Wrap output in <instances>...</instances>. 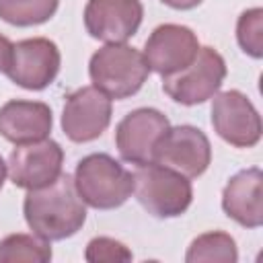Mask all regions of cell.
Masks as SVG:
<instances>
[{
    "label": "cell",
    "mask_w": 263,
    "mask_h": 263,
    "mask_svg": "<svg viewBox=\"0 0 263 263\" xmlns=\"http://www.w3.org/2000/svg\"><path fill=\"white\" fill-rule=\"evenodd\" d=\"M23 214L33 234L49 242L74 236L86 222L84 201L78 197L74 179L68 173H62L49 185L29 189Z\"/></svg>",
    "instance_id": "obj_1"
},
{
    "label": "cell",
    "mask_w": 263,
    "mask_h": 263,
    "mask_svg": "<svg viewBox=\"0 0 263 263\" xmlns=\"http://www.w3.org/2000/svg\"><path fill=\"white\" fill-rule=\"evenodd\" d=\"M72 179L78 197L95 210H115L134 193V175L103 152L80 158Z\"/></svg>",
    "instance_id": "obj_2"
},
{
    "label": "cell",
    "mask_w": 263,
    "mask_h": 263,
    "mask_svg": "<svg viewBox=\"0 0 263 263\" xmlns=\"http://www.w3.org/2000/svg\"><path fill=\"white\" fill-rule=\"evenodd\" d=\"M92 86L109 99L134 97L150 76L148 62L142 51L127 43H107L97 49L88 62Z\"/></svg>",
    "instance_id": "obj_3"
},
{
    "label": "cell",
    "mask_w": 263,
    "mask_h": 263,
    "mask_svg": "<svg viewBox=\"0 0 263 263\" xmlns=\"http://www.w3.org/2000/svg\"><path fill=\"white\" fill-rule=\"evenodd\" d=\"M134 195L154 218H177L193 201L191 179L158 162L140 164L134 173Z\"/></svg>",
    "instance_id": "obj_4"
},
{
    "label": "cell",
    "mask_w": 263,
    "mask_h": 263,
    "mask_svg": "<svg viewBox=\"0 0 263 263\" xmlns=\"http://www.w3.org/2000/svg\"><path fill=\"white\" fill-rule=\"evenodd\" d=\"M226 78V62L214 47H199L193 62L168 76H162V90L179 105L193 107L212 99Z\"/></svg>",
    "instance_id": "obj_5"
},
{
    "label": "cell",
    "mask_w": 263,
    "mask_h": 263,
    "mask_svg": "<svg viewBox=\"0 0 263 263\" xmlns=\"http://www.w3.org/2000/svg\"><path fill=\"white\" fill-rule=\"evenodd\" d=\"M152 162L168 166L187 179H197L208 171L212 162V146L199 127L175 125L168 127L158 140Z\"/></svg>",
    "instance_id": "obj_6"
},
{
    "label": "cell",
    "mask_w": 263,
    "mask_h": 263,
    "mask_svg": "<svg viewBox=\"0 0 263 263\" xmlns=\"http://www.w3.org/2000/svg\"><path fill=\"white\" fill-rule=\"evenodd\" d=\"M214 132L234 148H253L261 140V115L240 90L216 92L212 101Z\"/></svg>",
    "instance_id": "obj_7"
},
{
    "label": "cell",
    "mask_w": 263,
    "mask_h": 263,
    "mask_svg": "<svg viewBox=\"0 0 263 263\" xmlns=\"http://www.w3.org/2000/svg\"><path fill=\"white\" fill-rule=\"evenodd\" d=\"M60 64L62 55L58 45L47 37H33L12 45L10 64L4 74L21 88L43 90L55 80Z\"/></svg>",
    "instance_id": "obj_8"
},
{
    "label": "cell",
    "mask_w": 263,
    "mask_h": 263,
    "mask_svg": "<svg viewBox=\"0 0 263 263\" xmlns=\"http://www.w3.org/2000/svg\"><path fill=\"white\" fill-rule=\"evenodd\" d=\"M168 127V117L154 107L129 111L115 127V146L119 156L136 166L152 162L154 148Z\"/></svg>",
    "instance_id": "obj_9"
},
{
    "label": "cell",
    "mask_w": 263,
    "mask_h": 263,
    "mask_svg": "<svg viewBox=\"0 0 263 263\" xmlns=\"http://www.w3.org/2000/svg\"><path fill=\"white\" fill-rule=\"evenodd\" d=\"M111 123V99L97 86H82L66 97L62 129L68 140L86 144L103 136Z\"/></svg>",
    "instance_id": "obj_10"
},
{
    "label": "cell",
    "mask_w": 263,
    "mask_h": 263,
    "mask_svg": "<svg viewBox=\"0 0 263 263\" xmlns=\"http://www.w3.org/2000/svg\"><path fill=\"white\" fill-rule=\"evenodd\" d=\"M8 177L21 189H39L62 175L64 150L55 140L16 144L8 156Z\"/></svg>",
    "instance_id": "obj_11"
},
{
    "label": "cell",
    "mask_w": 263,
    "mask_h": 263,
    "mask_svg": "<svg viewBox=\"0 0 263 263\" xmlns=\"http://www.w3.org/2000/svg\"><path fill=\"white\" fill-rule=\"evenodd\" d=\"M197 51H199V41L189 27L177 23H164L150 33L142 53L148 62L150 72L168 76L187 68L197 55Z\"/></svg>",
    "instance_id": "obj_12"
},
{
    "label": "cell",
    "mask_w": 263,
    "mask_h": 263,
    "mask_svg": "<svg viewBox=\"0 0 263 263\" xmlns=\"http://www.w3.org/2000/svg\"><path fill=\"white\" fill-rule=\"evenodd\" d=\"M142 16L140 0H88L84 6L86 33L105 43H125L138 33Z\"/></svg>",
    "instance_id": "obj_13"
},
{
    "label": "cell",
    "mask_w": 263,
    "mask_h": 263,
    "mask_svg": "<svg viewBox=\"0 0 263 263\" xmlns=\"http://www.w3.org/2000/svg\"><path fill=\"white\" fill-rule=\"evenodd\" d=\"M222 210L228 218L245 228L263 224V173L261 168H245L228 179L222 191Z\"/></svg>",
    "instance_id": "obj_14"
},
{
    "label": "cell",
    "mask_w": 263,
    "mask_h": 263,
    "mask_svg": "<svg viewBox=\"0 0 263 263\" xmlns=\"http://www.w3.org/2000/svg\"><path fill=\"white\" fill-rule=\"evenodd\" d=\"M53 113L41 101H8L0 107V136L12 144L37 142L49 136Z\"/></svg>",
    "instance_id": "obj_15"
},
{
    "label": "cell",
    "mask_w": 263,
    "mask_h": 263,
    "mask_svg": "<svg viewBox=\"0 0 263 263\" xmlns=\"http://www.w3.org/2000/svg\"><path fill=\"white\" fill-rule=\"evenodd\" d=\"M187 263H201V261H218V263H236L238 261V249L230 234L222 230L203 232L197 238L191 240L187 253Z\"/></svg>",
    "instance_id": "obj_16"
},
{
    "label": "cell",
    "mask_w": 263,
    "mask_h": 263,
    "mask_svg": "<svg viewBox=\"0 0 263 263\" xmlns=\"http://www.w3.org/2000/svg\"><path fill=\"white\" fill-rule=\"evenodd\" d=\"M49 240L37 234H8L0 240V263H47L51 259Z\"/></svg>",
    "instance_id": "obj_17"
},
{
    "label": "cell",
    "mask_w": 263,
    "mask_h": 263,
    "mask_svg": "<svg viewBox=\"0 0 263 263\" xmlns=\"http://www.w3.org/2000/svg\"><path fill=\"white\" fill-rule=\"evenodd\" d=\"M60 0H0V18L14 27H35L47 23Z\"/></svg>",
    "instance_id": "obj_18"
},
{
    "label": "cell",
    "mask_w": 263,
    "mask_h": 263,
    "mask_svg": "<svg viewBox=\"0 0 263 263\" xmlns=\"http://www.w3.org/2000/svg\"><path fill=\"white\" fill-rule=\"evenodd\" d=\"M236 41L247 55L263 58V8H249L238 16Z\"/></svg>",
    "instance_id": "obj_19"
},
{
    "label": "cell",
    "mask_w": 263,
    "mask_h": 263,
    "mask_svg": "<svg viewBox=\"0 0 263 263\" xmlns=\"http://www.w3.org/2000/svg\"><path fill=\"white\" fill-rule=\"evenodd\" d=\"M84 259L88 263H125V261H132L134 255L123 242H119L115 238L95 236L86 245Z\"/></svg>",
    "instance_id": "obj_20"
},
{
    "label": "cell",
    "mask_w": 263,
    "mask_h": 263,
    "mask_svg": "<svg viewBox=\"0 0 263 263\" xmlns=\"http://www.w3.org/2000/svg\"><path fill=\"white\" fill-rule=\"evenodd\" d=\"M12 41L4 35H0V72L4 74L8 64H10V55H12Z\"/></svg>",
    "instance_id": "obj_21"
},
{
    "label": "cell",
    "mask_w": 263,
    "mask_h": 263,
    "mask_svg": "<svg viewBox=\"0 0 263 263\" xmlns=\"http://www.w3.org/2000/svg\"><path fill=\"white\" fill-rule=\"evenodd\" d=\"M162 4L175 8V10H191L195 6H199L203 0H160Z\"/></svg>",
    "instance_id": "obj_22"
},
{
    "label": "cell",
    "mask_w": 263,
    "mask_h": 263,
    "mask_svg": "<svg viewBox=\"0 0 263 263\" xmlns=\"http://www.w3.org/2000/svg\"><path fill=\"white\" fill-rule=\"evenodd\" d=\"M6 175H8V164H6V162L2 160V156H0V191H2V187H4Z\"/></svg>",
    "instance_id": "obj_23"
}]
</instances>
